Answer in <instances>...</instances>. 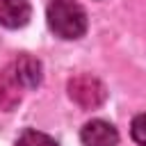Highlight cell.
I'll return each instance as SVG.
<instances>
[{
    "instance_id": "cell-2",
    "label": "cell",
    "mask_w": 146,
    "mask_h": 146,
    "mask_svg": "<svg viewBox=\"0 0 146 146\" xmlns=\"http://www.w3.org/2000/svg\"><path fill=\"white\" fill-rule=\"evenodd\" d=\"M68 96L82 110H96L105 103L107 91H105V84L98 78H94L89 73H80V75L68 80Z\"/></svg>"
},
{
    "instance_id": "cell-4",
    "label": "cell",
    "mask_w": 146,
    "mask_h": 146,
    "mask_svg": "<svg viewBox=\"0 0 146 146\" xmlns=\"http://www.w3.org/2000/svg\"><path fill=\"white\" fill-rule=\"evenodd\" d=\"M11 68H14V73H16V78H18V82H21L25 89H34V87H39L41 80H43V66H41V62H39L36 57H32V55H21V57H16V59L11 62Z\"/></svg>"
},
{
    "instance_id": "cell-3",
    "label": "cell",
    "mask_w": 146,
    "mask_h": 146,
    "mask_svg": "<svg viewBox=\"0 0 146 146\" xmlns=\"http://www.w3.org/2000/svg\"><path fill=\"white\" fill-rule=\"evenodd\" d=\"M80 139H82L84 146H116L119 132L112 123H107L103 119H91L89 123H84Z\"/></svg>"
},
{
    "instance_id": "cell-7",
    "label": "cell",
    "mask_w": 146,
    "mask_h": 146,
    "mask_svg": "<svg viewBox=\"0 0 146 146\" xmlns=\"http://www.w3.org/2000/svg\"><path fill=\"white\" fill-rule=\"evenodd\" d=\"M16 146H59V144H57V141H55L50 135L27 128V130H23V132L18 135Z\"/></svg>"
},
{
    "instance_id": "cell-5",
    "label": "cell",
    "mask_w": 146,
    "mask_h": 146,
    "mask_svg": "<svg viewBox=\"0 0 146 146\" xmlns=\"http://www.w3.org/2000/svg\"><path fill=\"white\" fill-rule=\"evenodd\" d=\"M30 16H32V9L27 0H0V25L2 27H9V30L23 27L27 25Z\"/></svg>"
},
{
    "instance_id": "cell-8",
    "label": "cell",
    "mask_w": 146,
    "mask_h": 146,
    "mask_svg": "<svg viewBox=\"0 0 146 146\" xmlns=\"http://www.w3.org/2000/svg\"><path fill=\"white\" fill-rule=\"evenodd\" d=\"M130 132H132V139H135L139 146H146V114H139V116L132 119Z\"/></svg>"
},
{
    "instance_id": "cell-6",
    "label": "cell",
    "mask_w": 146,
    "mask_h": 146,
    "mask_svg": "<svg viewBox=\"0 0 146 146\" xmlns=\"http://www.w3.org/2000/svg\"><path fill=\"white\" fill-rule=\"evenodd\" d=\"M21 89L23 84L18 82L11 64L0 68V110L2 112H9L21 103Z\"/></svg>"
},
{
    "instance_id": "cell-1",
    "label": "cell",
    "mask_w": 146,
    "mask_h": 146,
    "mask_svg": "<svg viewBox=\"0 0 146 146\" xmlns=\"http://www.w3.org/2000/svg\"><path fill=\"white\" fill-rule=\"evenodd\" d=\"M46 18L59 39H80L87 32V11L75 0H50Z\"/></svg>"
}]
</instances>
